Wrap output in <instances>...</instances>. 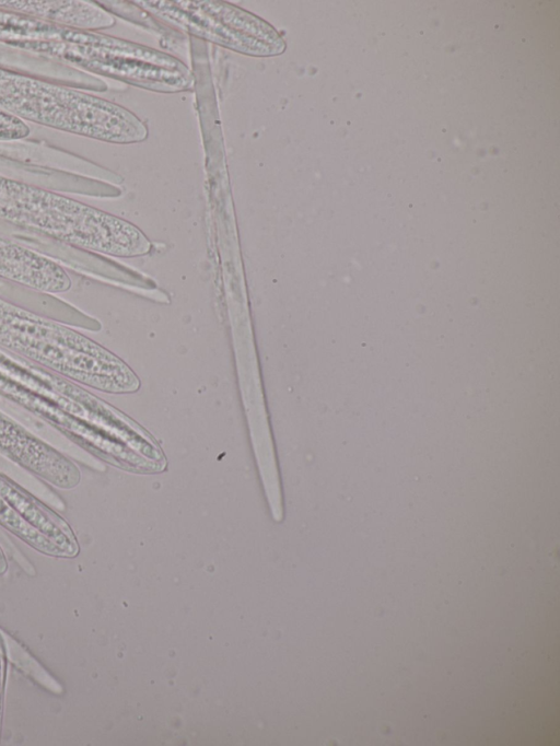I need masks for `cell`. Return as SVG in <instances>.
<instances>
[{
	"label": "cell",
	"instance_id": "obj_1",
	"mask_svg": "<svg viewBox=\"0 0 560 746\" xmlns=\"http://www.w3.org/2000/svg\"><path fill=\"white\" fill-rule=\"evenodd\" d=\"M0 110L110 143H138L148 136L147 124L119 104L1 67Z\"/></svg>",
	"mask_w": 560,
	"mask_h": 746
},
{
	"label": "cell",
	"instance_id": "obj_2",
	"mask_svg": "<svg viewBox=\"0 0 560 746\" xmlns=\"http://www.w3.org/2000/svg\"><path fill=\"white\" fill-rule=\"evenodd\" d=\"M166 27L250 57H275L287 49L284 37L260 16L226 1H133Z\"/></svg>",
	"mask_w": 560,
	"mask_h": 746
},
{
	"label": "cell",
	"instance_id": "obj_3",
	"mask_svg": "<svg viewBox=\"0 0 560 746\" xmlns=\"http://www.w3.org/2000/svg\"><path fill=\"white\" fill-rule=\"evenodd\" d=\"M0 392L55 420L62 428L83 435V420H110L113 411L102 400L55 374L0 350Z\"/></svg>",
	"mask_w": 560,
	"mask_h": 746
},
{
	"label": "cell",
	"instance_id": "obj_4",
	"mask_svg": "<svg viewBox=\"0 0 560 746\" xmlns=\"http://www.w3.org/2000/svg\"><path fill=\"white\" fill-rule=\"evenodd\" d=\"M0 346L73 381L86 373L95 349L84 335L1 298Z\"/></svg>",
	"mask_w": 560,
	"mask_h": 746
},
{
	"label": "cell",
	"instance_id": "obj_5",
	"mask_svg": "<svg viewBox=\"0 0 560 746\" xmlns=\"http://www.w3.org/2000/svg\"><path fill=\"white\" fill-rule=\"evenodd\" d=\"M0 450L59 487L71 488L80 480L71 462L1 415Z\"/></svg>",
	"mask_w": 560,
	"mask_h": 746
},
{
	"label": "cell",
	"instance_id": "obj_6",
	"mask_svg": "<svg viewBox=\"0 0 560 746\" xmlns=\"http://www.w3.org/2000/svg\"><path fill=\"white\" fill-rule=\"evenodd\" d=\"M0 277L36 291H68L72 281L55 260L0 236Z\"/></svg>",
	"mask_w": 560,
	"mask_h": 746
},
{
	"label": "cell",
	"instance_id": "obj_7",
	"mask_svg": "<svg viewBox=\"0 0 560 746\" xmlns=\"http://www.w3.org/2000/svg\"><path fill=\"white\" fill-rule=\"evenodd\" d=\"M0 8L56 25L86 32L109 28L116 24L115 16L94 1L1 0Z\"/></svg>",
	"mask_w": 560,
	"mask_h": 746
},
{
	"label": "cell",
	"instance_id": "obj_8",
	"mask_svg": "<svg viewBox=\"0 0 560 746\" xmlns=\"http://www.w3.org/2000/svg\"><path fill=\"white\" fill-rule=\"evenodd\" d=\"M28 135L30 127L24 120L0 110L1 141L19 140L27 137Z\"/></svg>",
	"mask_w": 560,
	"mask_h": 746
},
{
	"label": "cell",
	"instance_id": "obj_9",
	"mask_svg": "<svg viewBox=\"0 0 560 746\" xmlns=\"http://www.w3.org/2000/svg\"><path fill=\"white\" fill-rule=\"evenodd\" d=\"M5 681H7V651L4 640L0 634V732L3 716Z\"/></svg>",
	"mask_w": 560,
	"mask_h": 746
}]
</instances>
